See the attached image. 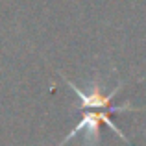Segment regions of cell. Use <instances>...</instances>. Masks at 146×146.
<instances>
[{"label":"cell","mask_w":146,"mask_h":146,"mask_svg":"<svg viewBox=\"0 0 146 146\" xmlns=\"http://www.w3.org/2000/svg\"><path fill=\"white\" fill-rule=\"evenodd\" d=\"M67 83H68V87L76 93V96L80 98V107L83 109V117H82V120L74 126V129H72V131L68 133L63 141H61L59 146H63L68 139H72L74 135H78V133H82V131H87V141H89V139H96L98 131H100V129H98L100 124H107L126 144H128L126 135L113 124V122H111V118H109L111 113L137 111V107H133L131 104H124V106H113V104H111V100H113V96L118 93L120 85H117L109 94H102V93H100V87L98 85H93V93L85 94V93H82L80 89H76L74 83H70V82H67Z\"/></svg>","instance_id":"1"}]
</instances>
